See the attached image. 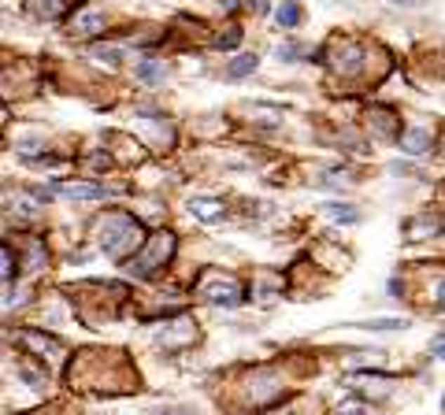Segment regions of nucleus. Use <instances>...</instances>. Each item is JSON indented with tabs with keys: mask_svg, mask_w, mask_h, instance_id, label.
Returning a JSON list of instances; mask_svg holds the SVG:
<instances>
[{
	"mask_svg": "<svg viewBox=\"0 0 445 415\" xmlns=\"http://www.w3.org/2000/svg\"><path fill=\"white\" fill-rule=\"evenodd\" d=\"M130 241H141V226L130 215H115V230H104V252L108 256H123Z\"/></svg>",
	"mask_w": 445,
	"mask_h": 415,
	"instance_id": "nucleus-1",
	"label": "nucleus"
},
{
	"mask_svg": "<svg viewBox=\"0 0 445 415\" xmlns=\"http://www.w3.org/2000/svg\"><path fill=\"white\" fill-rule=\"evenodd\" d=\"M167 252H171V238H167V233H160V238H156L149 249L141 252V259H138L130 271H134V275H149L156 264H164V259H167Z\"/></svg>",
	"mask_w": 445,
	"mask_h": 415,
	"instance_id": "nucleus-2",
	"label": "nucleus"
},
{
	"mask_svg": "<svg viewBox=\"0 0 445 415\" xmlns=\"http://www.w3.org/2000/svg\"><path fill=\"white\" fill-rule=\"evenodd\" d=\"M401 149L412 152V156H420V152L430 149V134H427V130H409V134H401Z\"/></svg>",
	"mask_w": 445,
	"mask_h": 415,
	"instance_id": "nucleus-3",
	"label": "nucleus"
},
{
	"mask_svg": "<svg viewBox=\"0 0 445 415\" xmlns=\"http://www.w3.org/2000/svg\"><path fill=\"white\" fill-rule=\"evenodd\" d=\"M274 19H279V26H286V30H297L300 22H305V11H300V4H282L279 11H274Z\"/></svg>",
	"mask_w": 445,
	"mask_h": 415,
	"instance_id": "nucleus-4",
	"label": "nucleus"
},
{
	"mask_svg": "<svg viewBox=\"0 0 445 415\" xmlns=\"http://www.w3.org/2000/svg\"><path fill=\"white\" fill-rule=\"evenodd\" d=\"M56 193H63V197H86V200H100L104 189L100 186H86V182H78V186H52Z\"/></svg>",
	"mask_w": 445,
	"mask_h": 415,
	"instance_id": "nucleus-5",
	"label": "nucleus"
},
{
	"mask_svg": "<svg viewBox=\"0 0 445 415\" xmlns=\"http://www.w3.org/2000/svg\"><path fill=\"white\" fill-rule=\"evenodd\" d=\"M256 56H238V60H230L227 63V78H230V82H238V78H245V74H253L256 71Z\"/></svg>",
	"mask_w": 445,
	"mask_h": 415,
	"instance_id": "nucleus-6",
	"label": "nucleus"
},
{
	"mask_svg": "<svg viewBox=\"0 0 445 415\" xmlns=\"http://www.w3.org/2000/svg\"><path fill=\"white\" fill-rule=\"evenodd\" d=\"M138 78H141V82H149V86H160L167 78V67H160V63H152V60H141L138 63Z\"/></svg>",
	"mask_w": 445,
	"mask_h": 415,
	"instance_id": "nucleus-7",
	"label": "nucleus"
},
{
	"mask_svg": "<svg viewBox=\"0 0 445 415\" xmlns=\"http://www.w3.org/2000/svg\"><path fill=\"white\" fill-rule=\"evenodd\" d=\"M208 301H215V304H241V293H238V285H215V293H208Z\"/></svg>",
	"mask_w": 445,
	"mask_h": 415,
	"instance_id": "nucleus-8",
	"label": "nucleus"
},
{
	"mask_svg": "<svg viewBox=\"0 0 445 415\" xmlns=\"http://www.w3.org/2000/svg\"><path fill=\"white\" fill-rule=\"evenodd\" d=\"M326 212H331L334 219H345V223H357V219H360V212H357V208H349V204H326Z\"/></svg>",
	"mask_w": 445,
	"mask_h": 415,
	"instance_id": "nucleus-9",
	"label": "nucleus"
},
{
	"mask_svg": "<svg viewBox=\"0 0 445 415\" xmlns=\"http://www.w3.org/2000/svg\"><path fill=\"white\" fill-rule=\"evenodd\" d=\"M222 212L219 204H204V200H193V215H201V219H215Z\"/></svg>",
	"mask_w": 445,
	"mask_h": 415,
	"instance_id": "nucleus-10",
	"label": "nucleus"
},
{
	"mask_svg": "<svg viewBox=\"0 0 445 415\" xmlns=\"http://www.w3.org/2000/svg\"><path fill=\"white\" fill-rule=\"evenodd\" d=\"M238 41H241V30H230V34H227V37H222V41H219V45H222V48H234V45H238Z\"/></svg>",
	"mask_w": 445,
	"mask_h": 415,
	"instance_id": "nucleus-11",
	"label": "nucleus"
},
{
	"mask_svg": "<svg viewBox=\"0 0 445 415\" xmlns=\"http://www.w3.org/2000/svg\"><path fill=\"white\" fill-rule=\"evenodd\" d=\"M248 4H253L256 11H267V0H248Z\"/></svg>",
	"mask_w": 445,
	"mask_h": 415,
	"instance_id": "nucleus-12",
	"label": "nucleus"
},
{
	"mask_svg": "<svg viewBox=\"0 0 445 415\" xmlns=\"http://www.w3.org/2000/svg\"><path fill=\"white\" fill-rule=\"evenodd\" d=\"M434 356H441V360H445V337H441V341L434 345Z\"/></svg>",
	"mask_w": 445,
	"mask_h": 415,
	"instance_id": "nucleus-13",
	"label": "nucleus"
},
{
	"mask_svg": "<svg viewBox=\"0 0 445 415\" xmlns=\"http://www.w3.org/2000/svg\"><path fill=\"white\" fill-rule=\"evenodd\" d=\"M438 304H445V285H441V290H438Z\"/></svg>",
	"mask_w": 445,
	"mask_h": 415,
	"instance_id": "nucleus-14",
	"label": "nucleus"
},
{
	"mask_svg": "<svg viewBox=\"0 0 445 415\" xmlns=\"http://www.w3.org/2000/svg\"><path fill=\"white\" fill-rule=\"evenodd\" d=\"M160 415H190V411H160Z\"/></svg>",
	"mask_w": 445,
	"mask_h": 415,
	"instance_id": "nucleus-15",
	"label": "nucleus"
},
{
	"mask_svg": "<svg viewBox=\"0 0 445 415\" xmlns=\"http://www.w3.org/2000/svg\"><path fill=\"white\" fill-rule=\"evenodd\" d=\"M441 408H445V397H441Z\"/></svg>",
	"mask_w": 445,
	"mask_h": 415,
	"instance_id": "nucleus-16",
	"label": "nucleus"
}]
</instances>
